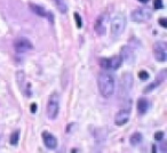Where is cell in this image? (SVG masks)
I'll return each mask as SVG.
<instances>
[{
  "instance_id": "cell-1",
  "label": "cell",
  "mask_w": 167,
  "mask_h": 153,
  "mask_svg": "<svg viewBox=\"0 0 167 153\" xmlns=\"http://www.w3.org/2000/svg\"><path fill=\"white\" fill-rule=\"evenodd\" d=\"M97 87L101 96L104 98H110L114 95L116 88L114 77L109 72H101L97 77Z\"/></svg>"
},
{
  "instance_id": "cell-2",
  "label": "cell",
  "mask_w": 167,
  "mask_h": 153,
  "mask_svg": "<svg viewBox=\"0 0 167 153\" xmlns=\"http://www.w3.org/2000/svg\"><path fill=\"white\" fill-rule=\"evenodd\" d=\"M127 25V17L124 13H118L114 15L111 21V36L114 38H118L124 33Z\"/></svg>"
},
{
  "instance_id": "cell-3",
  "label": "cell",
  "mask_w": 167,
  "mask_h": 153,
  "mask_svg": "<svg viewBox=\"0 0 167 153\" xmlns=\"http://www.w3.org/2000/svg\"><path fill=\"white\" fill-rule=\"evenodd\" d=\"M60 112V95L57 92L50 94L46 106V115L50 120H55Z\"/></svg>"
},
{
  "instance_id": "cell-4",
  "label": "cell",
  "mask_w": 167,
  "mask_h": 153,
  "mask_svg": "<svg viewBox=\"0 0 167 153\" xmlns=\"http://www.w3.org/2000/svg\"><path fill=\"white\" fill-rule=\"evenodd\" d=\"M131 17L133 22H135V23H146L152 17V11L146 7L137 8L132 13Z\"/></svg>"
},
{
  "instance_id": "cell-5",
  "label": "cell",
  "mask_w": 167,
  "mask_h": 153,
  "mask_svg": "<svg viewBox=\"0 0 167 153\" xmlns=\"http://www.w3.org/2000/svg\"><path fill=\"white\" fill-rule=\"evenodd\" d=\"M153 56L156 58L157 62H166L167 60V45L164 41H158L153 43L152 47Z\"/></svg>"
},
{
  "instance_id": "cell-6",
  "label": "cell",
  "mask_w": 167,
  "mask_h": 153,
  "mask_svg": "<svg viewBox=\"0 0 167 153\" xmlns=\"http://www.w3.org/2000/svg\"><path fill=\"white\" fill-rule=\"evenodd\" d=\"M123 64V58L121 56H114L110 58H102L100 61V65L104 69V70H111V71H116L120 68Z\"/></svg>"
},
{
  "instance_id": "cell-7",
  "label": "cell",
  "mask_w": 167,
  "mask_h": 153,
  "mask_svg": "<svg viewBox=\"0 0 167 153\" xmlns=\"http://www.w3.org/2000/svg\"><path fill=\"white\" fill-rule=\"evenodd\" d=\"M109 22V14L103 13L99 17L96 18L95 24H94V30L99 36H104L107 32V25Z\"/></svg>"
},
{
  "instance_id": "cell-8",
  "label": "cell",
  "mask_w": 167,
  "mask_h": 153,
  "mask_svg": "<svg viewBox=\"0 0 167 153\" xmlns=\"http://www.w3.org/2000/svg\"><path fill=\"white\" fill-rule=\"evenodd\" d=\"M129 118H131V109H128V107L121 109L114 115V125L118 127L125 126L129 121Z\"/></svg>"
},
{
  "instance_id": "cell-9",
  "label": "cell",
  "mask_w": 167,
  "mask_h": 153,
  "mask_svg": "<svg viewBox=\"0 0 167 153\" xmlns=\"http://www.w3.org/2000/svg\"><path fill=\"white\" fill-rule=\"evenodd\" d=\"M14 48L17 53H26L33 49V45L28 38H18L14 41Z\"/></svg>"
},
{
  "instance_id": "cell-10",
  "label": "cell",
  "mask_w": 167,
  "mask_h": 153,
  "mask_svg": "<svg viewBox=\"0 0 167 153\" xmlns=\"http://www.w3.org/2000/svg\"><path fill=\"white\" fill-rule=\"evenodd\" d=\"M29 7H30V9H31V11H33L36 15H38V16H40V17L47 18V20H48L50 23H53L54 16H53V14H52L50 11H47L44 7H41V6H39V5H36V4H30V5H29Z\"/></svg>"
},
{
  "instance_id": "cell-11",
  "label": "cell",
  "mask_w": 167,
  "mask_h": 153,
  "mask_svg": "<svg viewBox=\"0 0 167 153\" xmlns=\"http://www.w3.org/2000/svg\"><path fill=\"white\" fill-rule=\"evenodd\" d=\"M120 56L123 58V62H126L127 64H133L135 62V53L132 47L123 46L120 50Z\"/></svg>"
},
{
  "instance_id": "cell-12",
  "label": "cell",
  "mask_w": 167,
  "mask_h": 153,
  "mask_svg": "<svg viewBox=\"0 0 167 153\" xmlns=\"http://www.w3.org/2000/svg\"><path fill=\"white\" fill-rule=\"evenodd\" d=\"M41 137H43V142L47 149L55 150L57 147V138L53 134H50L48 132H44Z\"/></svg>"
},
{
  "instance_id": "cell-13",
  "label": "cell",
  "mask_w": 167,
  "mask_h": 153,
  "mask_svg": "<svg viewBox=\"0 0 167 153\" xmlns=\"http://www.w3.org/2000/svg\"><path fill=\"white\" fill-rule=\"evenodd\" d=\"M165 75H166V72H165V71H161V72L159 73V74L157 75V79H156V80H155V81H153L152 83H150V85L148 86V87H146L143 92H144V93H149V92H152L153 89L157 88V87H158V86H159L160 83H161V82L164 81V80H165Z\"/></svg>"
},
{
  "instance_id": "cell-14",
  "label": "cell",
  "mask_w": 167,
  "mask_h": 153,
  "mask_svg": "<svg viewBox=\"0 0 167 153\" xmlns=\"http://www.w3.org/2000/svg\"><path fill=\"white\" fill-rule=\"evenodd\" d=\"M132 85H133L132 74L126 73V74L124 75L123 80L120 81V90H126V92H128V90L132 88Z\"/></svg>"
},
{
  "instance_id": "cell-15",
  "label": "cell",
  "mask_w": 167,
  "mask_h": 153,
  "mask_svg": "<svg viewBox=\"0 0 167 153\" xmlns=\"http://www.w3.org/2000/svg\"><path fill=\"white\" fill-rule=\"evenodd\" d=\"M149 109V101L146 100V97H142L137 101V112L139 114H146V111Z\"/></svg>"
},
{
  "instance_id": "cell-16",
  "label": "cell",
  "mask_w": 167,
  "mask_h": 153,
  "mask_svg": "<svg viewBox=\"0 0 167 153\" xmlns=\"http://www.w3.org/2000/svg\"><path fill=\"white\" fill-rule=\"evenodd\" d=\"M16 81H17L18 86H20V88L22 90H24V87H26V89H30L31 85H29V83H25V73L24 71H17L16 73Z\"/></svg>"
},
{
  "instance_id": "cell-17",
  "label": "cell",
  "mask_w": 167,
  "mask_h": 153,
  "mask_svg": "<svg viewBox=\"0 0 167 153\" xmlns=\"http://www.w3.org/2000/svg\"><path fill=\"white\" fill-rule=\"evenodd\" d=\"M143 141V136L141 133H134L133 135L131 136V138H129V143H131L132 146H137L140 145Z\"/></svg>"
},
{
  "instance_id": "cell-18",
  "label": "cell",
  "mask_w": 167,
  "mask_h": 153,
  "mask_svg": "<svg viewBox=\"0 0 167 153\" xmlns=\"http://www.w3.org/2000/svg\"><path fill=\"white\" fill-rule=\"evenodd\" d=\"M55 6L58 9L61 14H65L68 11V4H67V0H54Z\"/></svg>"
},
{
  "instance_id": "cell-19",
  "label": "cell",
  "mask_w": 167,
  "mask_h": 153,
  "mask_svg": "<svg viewBox=\"0 0 167 153\" xmlns=\"http://www.w3.org/2000/svg\"><path fill=\"white\" fill-rule=\"evenodd\" d=\"M18 139H20V132H14L11 135V144L12 145L16 146L18 144Z\"/></svg>"
},
{
  "instance_id": "cell-20",
  "label": "cell",
  "mask_w": 167,
  "mask_h": 153,
  "mask_svg": "<svg viewBox=\"0 0 167 153\" xmlns=\"http://www.w3.org/2000/svg\"><path fill=\"white\" fill-rule=\"evenodd\" d=\"M75 20H76V23H77V28L78 29H81L82 26V21H81V17H80V15L78 13H75Z\"/></svg>"
},
{
  "instance_id": "cell-21",
  "label": "cell",
  "mask_w": 167,
  "mask_h": 153,
  "mask_svg": "<svg viewBox=\"0 0 167 153\" xmlns=\"http://www.w3.org/2000/svg\"><path fill=\"white\" fill-rule=\"evenodd\" d=\"M153 7H155V9H163V0H153Z\"/></svg>"
},
{
  "instance_id": "cell-22",
  "label": "cell",
  "mask_w": 167,
  "mask_h": 153,
  "mask_svg": "<svg viewBox=\"0 0 167 153\" xmlns=\"http://www.w3.org/2000/svg\"><path fill=\"white\" fill-rule=\"evenodd\" d=\"M149 73L146 71H144V70H142V71L139 72V78L141 79V80H148L149 79Z\"/></svg>"
},
{
  "instance_id": "cell-23",
  "label": "cell",
  "mask_w": 167,
  "mask_h": 153,
  "mask_svg": "<svg viewBox=\"0 0 167 153\" xmlns=\"http://www.w3.org/2000/svg\"><path fill=\"white\" fill-rule=\"evenodd\" d=\"M164 138V133L163 132H158L155 134V139H156L157 142H161Z\"/></svg>"
},
{
  "instance_id": "cell-24",
  "label": "cell",
  "mask_w": 167,
  "mask_h": 153,
  "mask_svg": "<svg viewBox=\"0 0 167 153\" xmlns=\"http://www.w3.org/2000/svg\"><path fill=\"white\" fill-rule=\"evenodd\" d=\"M159 24L161 25L164 29H166L167 28V20H166V18H160V20H159Z\"/></svg>"
},
{
  "instance_id": "cell-25",
  "label": "cell",
  "mask_w": 167,
  "mask_h": 153,
  "mask_svg": "<svg viewBox=\"0 0 167 153\" xmlns=\"http://www.w3.org/2000/svg\"><path fill=\"white\" fill-rule=\"evenodd\" d=\"M36 109H37L36 103H33V104L31 105V112H32V113H36Z\"/></svg>"
},
{
  "instance_id": "cell-26",
  "label": "cell",
  "mask_w": 167,
  "mask_h": 153,
  "mask_svg": "<svg viewBox=\"0 0 167 153\" xmlns=\"http://www.w3.org/2000/svg\"><path fill=\"white\" fill-rule=\"evenodd\" d=\"M139 1H141V2H143V4H146V2H148L149 0H139Z\"/></svg>"
}]
</instances>
